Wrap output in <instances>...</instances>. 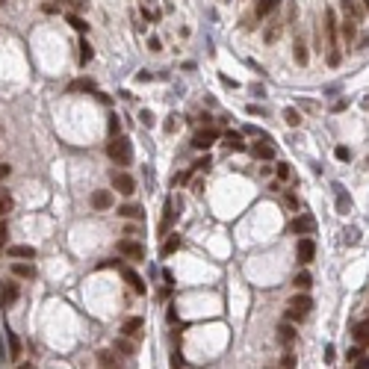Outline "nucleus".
<instances>
[{
    "label": "nucleus",
    "mask_w": 369,
    "mask_h": 369,
    "mask_svg": "<svg viewBox=\"0 0 369 369\" xmlns=\"http://www.w3.org/2000/svg\"><path fill=\"white\" fill-rule=\"evenodd\" d=\"M106 154L116 166H130L133 163V145H130L127 136H113L106 142Z\"/></svg>",
    "instance_id": "f257e3e1"
},
{
    "label": "nucleus",
    "mask_w": 369,
    "mask_h": 369,
    "mask_svg": "<svg viewBox=\"0 0 369 369\" xmlns=\"http://www.w3.org/2000/svg\"><path fill=\"white\" fill-rule=\"evenodd\" d=\"M310 307H313V299H310V295H295V299L289 302V310H286V319L289 322H302L307 313H310Z\"/></svg>",
    "instance_id": "f03ea898"
},
{
    "label": "nucleus",
    "mask_w": 369,
    "mask_h": 369,
    "mask_svg": "<svg viewBox=\"0 0 369 369\" xmlns=\"http://www.w3.org/2000/svg\"><path fill=\"white\" fill-rule=\"evenodd\" d=\"M295 257H299V263H302V266H307L313 257H316V242H313L310 236H302L299 245H295Z\"/></svg>",
    "instance_id": "7ed1b4c3"
},
{
    "label": "nucleus",
    "mask_w": 369,
    "mask_h": 369,
    "mask_svg": "<svg viewBox=\"0 0 369 369\" xmlns=\"http://www.w3.org/2000/svg\"><path fill=\"white\" fill-rule=\"evenodd\" d=\"M118 254L130 257V260H142V257H145V248H142L139 242H133V239H118Z\"/></svg>",
    "instance_id": "20e7f679"
},
{
    "label": "nucleus",
    "mask_w": 369,
    "mask_h": 369,
    "mask_svg": "<svg viewBox=\"0 0 369 369\" xmlns=\"http://www.w3.org/2000/svg\"><path fill=\"white\" fill-rule=\"evenodd\" d=\"M216 139H218V130H216V127H207V130H198V133H195L192 145L198 148V151H207V148H210Z\"/></svg>",
    "instance_id": "39448f33"
},
{
    "label": "nucleus",
    "mask_w": 369,
    "mask_h": 369,
    "mask_svg": "<svg viewBox=\"0 0 369 369\" xmlns=\"http://www.w3.org/2000/svg\"><path fill=\"white\" fill-rule=\"evenodd\" d=\"M113 189H118L121 195H133V189H136V180H133L130 174H124V171H118V174L113 177Z\"/></svg>",
    "instance_id": "423d86ee"
},
{
    "label": "nucleus",
    "mask_w": 369,
    "mask_h": 369,
    "mask_svg": "<svg viewBox=\"0 0 369 369\" xmlns=\"http://www.w3.org/2000/svg\"><path fill=\"white\" fill-rule=\"evenodd\" d=\"M292 231L299 234V236H310V234L316 231L313 216H299V218H292Z\"/></svg>",
    "instance_id": "0eeeda50"
},
{
    "label": "nucleus",
    "mask_w": 369,
    "mask_h": 369,
    "mask_svg": "<svg viewBox=\"0 0 369 369\" xmlns=\"http://www.w3.org/2000/svg\"><path fill=\"white\" fill-rule=\"evenodd\" d=\"M0 302H3V307H12L18 302V286L12 281H3L0 284Z\"/></svg>",
    "instance_id": "6e6552de"
},
{
    "label": "nucleus",
    "mask_w": 369,
    "mask_h": 369,
    "mask_svg": "<svg viewBox=\"0 0 369 369\" xmlns=\"http://www.w3.org/2000/svg\"><path fill=\"white\" fill-rule=\"evenodd\" d=\"M325 33H328V48H337V18H334V9H325Z\"/></svg>",
    "instance_id": "1a4fd4ad"
},
{
    "label": "nucleus",
    "mask_w": 369,
    "mask_h": 369,
    "mask_svg": "<svg viewBox=\"0 0 369 369\" xmlns=\"http://www.w3.org/2000/svg\"><path fill=\"white\" fill-rule=\"evenodd\" d=\"M92 207L95 210H109V207H113V195H109V189H95L92 192Z\"/></svg>",
    "instance_id": "9d476101"
},
{
    "label": "nucleus",
    "mask_w": 369,
    "mask_h": 369,
    "mask_svg": "<svg viewBox=\"0 0 369 369\" xmlns=\"http://www.w3.org/2000/svg\"><path fill=\"white\" fill-rule=\"evenodd\" d=\"M251 157H257V160H275V145H269V142L251 145Z\"/></svg>",
    "instance_id": "9b49d317"
},
{
    "label": "nucleus",
    "mask_w": 369,
    "mask_h": 369,
    "mask_svg": "<svg viewBox=\"0 0 369 369\" xmlns=\"http://www.w3.org/2000/svg\"><path fill=\"white\" fill-rule=\"evenodd\" d=\"M142 325H145V322H142L139 316H133V319H127V322L121 325V334H124V337H139V334H142Z\"/></svg>",
    "instance_id": "f8f14e48"
},
{
    "label": "nucleus",
    "mask_w": 369,
    "mask_h": 369,
    "mask_svg": "<svg viewBox=\"0 0 369 369\" xmlns=\"http://www.w3.org/2000/svg\"><path fill=\"white\" fill-rule=\"evenodd\" d=\"M12 275L24 278V281H33L35 278V266L33 263H12Z\"/></svg>",
    "instance_id": "ddd939ff"
},
{
    "label": "nucleus",
    "mask_w": 369,
    "mask_h": 369,
    "mask_svg": "<svg viewBox=\"0 0 369 369\" xmlns=\"http://www.w3.org/2000/svg\"><path fill=\"white\" fill-rule=\"evenodd\" d=\"M340 6H343L346 18H352V21H360L363 18V9L357 6V0H340Z\"/></svg>",
    "instance_id": "4468645a"
},
{
    "label": "nucleus",
    "mask_w": 369,
    "mask_h": 369,
    "mask_svg": "<svg viewBox=\"0 0 369 369\" xmlns=\"http://www.w3.org/2000/svg\"><path fill=\"white\" fill-rule=\"evenodd\" d=\"M121 278H124V281H127V284H130V286H133V289H136L139 295L145 292V284H142V278H139V275H136L133 269H121Z\"/></svg>",
    "instance_id": "2eb2a0df"
},
{
    "label": "nucleus",
    "mask_w": 369,
    "mask_h": 369,
    "mask_svg": "<svg viewBox=\"0 0 369 369\" xmlns=\"http://www.w3.org/2000/svg\"><path fill=\"white\" fill-rule=\"evenodd\" d=\"M340 33H343V39H346V45H349V42H354V35H357V21L346 18V21L340 24Z\"/></svg>",
    "instance_id": "dca6fc26"
},
{
    "label": "nucleus",
    "mask_w": 369,
    "mask_h": 369,
    "mask_svg": "<svg viewBox=\"0 0 369 369\" xmlns=\"http://www.w3.org/2000/svg\"><path fill=\"white\" fill-rule=\"evenodd\" d=\"M9 257H21V260H33V257H35V248H33V245H12V248H9Z\"/></svg>",
    "instance_id": "f3484780"
},
{
    "label": "nucleus",
    "mask_w": 369,
    "mask_h": 369,
    "mask_svg": "<svg viewBox=\"0 0 369 369\" xmlns=\"http://www.w3.org/2000/svg\"><path fill=\"white\" fill-rule=\"evenodd\" d=\"M278 6H281V0H260V3H257V18H266V15H272Z\"/></svg>",
    "instance_id": "a211bd4d"
},
{
    "label": "nucleus",
    "mask_w": 369,
    "mask_h": 369,
    "mask_svg": "<svg viewBox=\"0 0 369 369\" xmlns=\"http://www.w3.org/2000/svg\"><path fill=\"white\" fill-rule=\"evenodd\" d=\"M278 340H281V343H284V346H289V343H292V340H295V328H292V325H289V322H284V325H281V328H278Z\"/></svg>",
    "instance_id": "6ab92c4d"
},
{
    "label": "nucleus",
    "mask_w": 369,
    "mask_h": 369,
    "mask_svg": "<svg viewBox=\"0 0 369 369\" xmlns=\"http://www.w3.org/2000/svg\"><path fill=\"white\" fill-rule=\"evenodd\" d=\"M98 363H101L103 369H118V357H116L113 352H98Z\"/></svg>",
    "instance_id": "aec40b11"
},
{
    "label": "nucleus",
    "mask_w": 369,
    "mask_h": 369,
    "mask_svg": "<svg viewBox=\"0 0 369 369\" xmlns=\"http://www.w3.org/2000/svg\"><path fill=\"white\" fill-rule=\"evenodd\" d=\"M352 334H354V340H357L360 346H369V319H366V322H360V325L352 331Z\"/></svg>",
    "instance_id": "412c9836"
},
{
    "label": "nucleus",
    "mask_w": 369,
    "mask_h": 369,
    "mask_svg": "<svg viewBox=\"0 0 369 369\" xmlns=\"http://www.w3.org/2000/svg\"><path fill=\"white\" fill-rule=\"evenodd\" d=\"M171 225H174V204H171V201H166V213H163V225H160V234H166Z\"/></svg>",
    "instance_id": "4be33fe9"
},
{
    "label": "nucleus",
    "mask_w": 369,
    "mask_h": 369,
    "mask_svg": "<svg viewBox=\"0 0 369 369\" xmlns=\"http://www.w3.org/2000/svg\"><path fill=\"white\" fill-rule=\"evenodd\" d=\"M118 216H124V218H142V207L139 204H121Z\"/></svg>",
    "instance_id": "5701e85b"
},
{
    "label": "nucleus",
    "mask_w": 369,
    "mask_h": 369,
    "mask_svg": "<svg viewBox=\"0 0 369 369\" xmlns=\"http://www.w3.org/2000/svg\"><path fill=\"white\" fill-rule=\"evenodd\" d=\"M225 145L231 148V151H242V148H245V145H242V136H239V133H234V130H231V133H225Z\"/></svg>",
    "instance_id": "b1692460"
},
{
    "label": "nucleus",
    "mask_w": 369,
    "mask_h": 369,
    "mask_svg": "<svg viewBox=\"0 0 369 369\" xmlns=\"http://www.w3.org/2000/svg\"><path fill=\"white\" fill-rule=\"evenodd\" d=\"M292 284H295V289H310L313 286V278H310V272H299Z\"/></svg>",
    "instance_id": "393cba45"
},
{
    "label": "nucleus",
    "mask_w": 369,
    "mask_h": 369,
    "mask_svg": "<svg viewBox=\"0 0 369 369\" xmlns=\"http://www.w3.org/2000/svg\"><path fill=\"white\" fill-rule=\"evenodd\" d=\"M6 213H12V195L6 189H0V218H3Z\"/></svg>",
    "instance_id": "a878e982"
},
{
    "label": "nucleus",
    "mask_w": 369,
    "mask_h": 369,
    "mask_svg": "<svg viewBox=\"0 0 369 369\" xmlns=\"http://www.w3.org/2000/svg\"><path fill=\"white\" fill-rule=\"evenodd\" d=\"M284 118H286L289 127H299V124H302V113H299V109H292V106L284 109Z\"/></svg>",
    "instance_id": "bb28decb"
},
{
    "label": "nucleus",
    "mask_w": 369,
    "mask_h": 369,
    "mask_svg": "<svg viewBox=\"0 0 369 369\" xmlns=\"http://www.w3.org/2000/svg\"><path fill=\"white\" fill-rule=\"evenodd\" d=\"M92 89H95L92 80H74V83L68 86V92H92Z\"/></svg>",
    "instance_id": "cd10ccee"
},
{
    "label": "nucleus",
    "mask_w": 369,
    "mask_h": 369,
    "mask_svg": "<svg viewBox=\"0 0 369 369\" xmlns=\"http://www.w3.org/2000/svg\"><path fill=\"white\" fill-rule=\"evenodd\" d=\"M9 352H12V357H15V360L21 357V340L15 337V331H9Z\"/></svg>",
    "instance_id": "c85d7f7f"
},
{
    "label": "nucleus",
    "mask_w": 369,
    "mask_h": 369,
    "mask_svg": "<svg viewBox=\"0 0 369 369\" xmlns=\"http://www.w3.org/2000/svg\"><path fill=\"white\" fill-rule=\"evenodd\" d=\"M295 62H299V65H307V50H304V42H295Z\"/></svg>",
    "instance_id": "c756f323"
},
{
    "label": "nucleus",
    "mask_w": 369,
    "mask_h": 369,
    "mask_svg": "<svg viewBox=\"0 0 369 369\" xmlns=\"http://www.w3.org/2000/svg\"><path fill=\"white\" fill-rule=\"evenodd\" d=\"M116 349H118V352H124V354H136V349H133V343H130V340H116Z\"/></svg>",
    "instance_id": "7c9ffc66"
},
{
    "label": "nucleus",
    "mask_w": 369,
    "mask_h": 369,
    "mask_svg": "<svg viewBox=\"0 0 369 369\" xmlns=\"http://www.w3.org/2000/svg\"><path fill=\"white\" fill-rule=\"evenodd\" d=\"M89 59H92V45H89V42H83V45H80V62L86 65Z\"/></svg>",
    "instance_id": "2f4dec72"
},
{
    "label": "nucleus",
    "mask_w": 369,
    "mask_h": 369,
    "mask_svg": "<svg viewBox=\"0 0 369 369\" xmlns=\"http://www.w3.org/2000/svg\"><path fill=\"white\" fill-rule=\"evenodd\" d=\"M177 248H180V236H171V239L163 245V251H166V254H174Z\"/></svg>",
    "instance_id": "473e14b6"
},
{
    "label": "nucleus",
    "mask_w": 369,
    "mask_h": 369,
    "mask_svg": "<svg viewBox=\"0 0 369 369\" xmlns=\"http://www.w3.org/2000/svg\"><path fill=\"white\" fill-rule=\"evenodd\" d=\"M337 207H340V213H349V207H352V198H349V195H340V198H337Z\"/></svg>",
    "instance_id": "72a5a7b5"
},
{
    "label": "nucleus",
    "mask_w": 369,
    "mask_h": 369,
    "mask_svg": "<svg viewBox=\"0 0 369 369\" xmlns=\"http://www.w3.org/2000/svg\"><path fill=\"white\" fill-rule=\"evenodd\" d=\"M6 239H9V225H6V221H0V248L6 245Z\"/></svg>",
    "instance_id": "f704fd0d"
},
{
    "label": "nucleus",
    "mask_w": 369,
    "mask_h": 369,
    "mask_svg": "<svg viewBox=\"0 0 369 369\" xmlns=\"http://www.w3.org/2000/svg\"><path fill=\"white\" fill-rule=\"evenodd\" d=\"M68 21H71V27H74V30H80V33H86V30H89V24H83V21H80L77 15H71Z\"/></svg>",
    "instance_id": "c9c22d12"
},
{
    "label": "nucleus",
    "mask_w": 369,
    "mask_h": 369,
    "mask_svg": "<svg viewBox=\"0 0 369 369\" xmlns=\"http://www.w3.org/2000/svg\"><path fill=\"white\" fill-rule=\"evenodd\" d=\"M139 118H142V124H145V127H151V124H154V116L148 113V109H142V116H139Z\"/></svg>",
    "instance_id": "e433bc0d"
},
{
    "label": "nucleus",
    "mask_w": 369,
    "mask_h": 369,
    "mask_svg": "<svg viewBox=\"0 0 369 369\" xmlns=\"http://www.w3.org/2000/svg\"><path fill=\"white\" fill-rule=\"evenodd\" d=\"M210 166H213V163H210V157H204V160H198V163H195V171H207Z\"/></svg>",
    "instance_id": "4c0bfd02"
},
{
    "label": "nucleus",
    "mask_w": 369,
    "mask_h": 369,
    "mask_svg": "<svg viewBox=\"0 0 369 369\" xmlns=\"http://www.w3.org/2000/svg\"><path fill=\"white\" fill-rule=\"evenodd\" d=\"M278 177H281V180L289 177V166H286V163H278Z\"/></svg>",
    "instance_id": "58836bf2"
},
{
    "label": "nucleus",
    "mask_w": 369,
    "mask_h": 369,
    "mask_svg": "<svg viewBox=\"0 0 369 369\" xmlns=\"http://www.w3.org/2000/svg\"><path fill=\"white\" fill-rule=\"evenodd\" d=\"M180 366H183V354L174 352V354H171V369H180Z\"/></svg>",
    "instance_id": "ea45409f"
},
{
    "label": "nucleus",
    "mask_w": 369,
    "mask_h": 369,
    "mask_svg": "<svg viewBox=\"0 0 369 369\" xmlns=\"http://www.w3.org/2000/svg\"><path fill=\"white\" fill-rule=\"evenodd\" d=\"M334 157H337V160H349L352 154H349V148H343V145H340V148H337V151H334Z\"/></svg>",
    "instance_id": "a19ab883"
},
{
    "label": "nucleus",
    "mask_w": 369,
    "mask_h": 369,
    "mask_svg": "<svg viewBox=\"0 0 369 369\" xmlns=\"http://www.w3.org/2000/svg\"><path fill=\"white\" fill-rule=\"evenodd\" d=\"M360 354H363V349H349V352H346V360H357Z\"/></svg>",
    "instance_id": "79ce46f5"
},
{
    "label": "nucleus",
    "mask_w": 369,
    "mask_h": 369,
    "mask_svg": "<svg viewBox=\"0 0 369 369\" xmlns=\"http://www.w3.org/2000/svg\"><path fill=\"white\" fill-rule=\"evenodd\" d=\"M284 369H295V357L292 354H284Z\"/></svg>",
    "instance_id": "37998d69"
},
{
    "label": "nucleus",
    "mask_w": 369,
    "mask_h": 369,
    "mask_svg": "<svg viewBox=\"0 0 369 369\" xmlns=\"http://www.w3.org/2000/svg\"><path fill=\"white\" fill-rule=\"evenodd\" d=\"M109 136H118V121L109 118Z\"/></svg>",
    "instance_id": "c03bdc74"
},
{
    "label": "nucleus",
    "mask_w": 369,
    "mask_h": 369,
    "mask_svg": "<svg viewBox=\"0 0 369 369\" xmlns=\"http://www.w3.org/2000/svg\"><path fill=\"white\" fill-rule=\"evenodd\" d=\"M334 357H337V354H334V346H328V349H325V360L334 363Z\"/></svg>",
    "instance_id": "a18cd8bd"
},
{
    "label": "nucleus",
    "mask_w": 369,
    "mask_h": 369,
    "mask_svg": "<svg viewBox=\"0 0 369 369\" xmlns=\"http://www.w3.org/2000/svg\"><path fill=\"white\" fill-rule=\"evenodd\" d=\"M354 363H357V369H369V357H363V354H360Z\"/></svg>",
    "instance_id": "49530a36"
},
{
    "label": "nucleus",
    "mask_w": 369,
    "mask_h": 369,
    "mask_svg": "<svg viewBox=\"0 0 369 369\" xmlns=\"http://www.w3.org/2000/svg\"><path fill=\"white\" fill-rule=\"evenodd\" d=\"M9 177V166L6 163H0V180H6Z\"/></svg>",
    "instance_id": "de8ad7c7"
},
{
    "label": "nucleus",
    "mask_w": 369,
    "mask_h": 369,
    "mask_svg": "<svg viewBox=\"0 0 369 369\" xmlns=\"http://www.w3.org/2000/svg\"><path fill=\"white\" fill-rule=\"evenodd\" d=\"M18 369H33V363H21V366H18Z\"/></svg>",
    "instance_id": "09e8293b"
},
{
    "label": "nucleus",
    "mask_w": 369,
    "mask_h": 369,
    "mask_svg": "<svg viewBox=\"0 0 369 369\" xmlns=\"http://www.w3.org/2000/svg\"><path fill=\"white\" fill-rule=\"evenodd\" d=\"M363 106H366V109H369V98H363Z\"/></svg>",
    "instance_id": "8fccbe9b"
},
{
    "label": "nucleus",
    "mask_w": 369,
    "mask_h": 369,
    "mask_svg": "<svg viewBox=\"0 0 369 369\" xmlns=\"http://www.w3.org/2000/svg\"><path fill=\"white\" fill-rule=\"evenodd\" d=\"M363 6H366V9H369V0H363Z\"/></svg>",
    "instance_id": "3c124183"
},
{
    "label": "nucleus",
    "mask_w": 369,
    "mask_h": 369,
    "mask_svg": "<svg viewBox=\"0 0 369 369\" xmlns=\"http://www.w3.org/2000/svg\"><path fill=\"white\" fill-rule=\"evenodd\" d=\"M366 166H369V157H366Z\"/></svg>",
    "instance_id": "603ef678"
},
{
    "label": "nucleus",
    "mask_w": 369,
    "mask_h": 369,
    "mask_svg": "<svg viewBox=\"0 0 369 369\" xmlns=\"http://www.w3.org/2000/svg\"><path fill=\"white\" fill-rule=\"evenodd\" d=\"M0 3H6V0H0Z\"/></svg>",
    "instance_id": "864d4df0"
}]
</instances>
